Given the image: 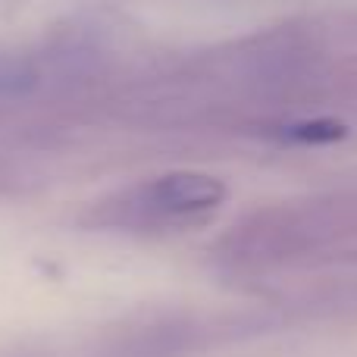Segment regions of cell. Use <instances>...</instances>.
Listing matches in <instances>:
<instances>
[{
    "label": "cell",
    "mask_w": 357,
    "mask_h": 357,
    "mask_svg": "<svg viewBox=\"0 0 357 357\" xmlns=\"http://www.w3.org/2000/svg\"><path fill=\"white\" fill-rule=\"evenodd\" d=\"M226 195L229 188L222 178L197 169H173L100 197L88 213V222L104 232L126 235L169 232L201 222L204 216L220 210Z\"/></svg>",
    "instance_id": "obj_1"
},
{
    "label": "cell",
    "mask_w": 357,
    "mask_h": 357,
    "mask_svg": "<svg viewBox=\"0 0 357 357\" xmlns=\"http://www.w3.org/2000/svg\"><path fill=\"white\" fill-rule=\"evenodd\" d=\"M279 135L291 144H333L348 135V126L339 123V119L317 116V119H298V123L282 126Z\"/></svg>",
    "instance_id": "obj_2"
}]
</instances>
